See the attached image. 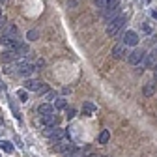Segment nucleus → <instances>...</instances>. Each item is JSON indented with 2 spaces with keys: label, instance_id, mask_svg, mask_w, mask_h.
Returning <instances> with one entry per match:
<instances>
[{
  "label": "nucleus",
  "instance_id": "nucleus-1",
  "mask_svg": "<svg viewBox=\"0 0 157 157\" xmlns=\"http://www.w3.org/2000/svg\"><path fill=\"white\" fill-rule=\"evenodd\" d=\"M17 41H19V30H17V26L15 25H6L4 30H2V36H0V43H2L4 47L13 49Z\"/></svg>",
  "mask_w": 157,
  "mask_h": 157
},
{
  "label": "nucleus",
  "instance_id": "nucleus-2",
  "mask_svg": "<svg viewBox=\"0 0 157 157\" xmlns=\"http://www.w3.org/2000/svg\"><path fill=\"white\" fill-rule=\"evenodd\" d=\"M127 23V15L125 13H120V15H116L114 19H110L109 25H107V34L109 36H116L118 32H120Z\"/></svg>",
  "mask_w": 157,
  "mask_h": 157
},
{
  "label": "nucleus",
  "instance_id": "nucleus-3",
  "mask_svg": "<svg viewBox=\"0 0 157 157\" xmlns=\"http://www.w3.org/2000/svg\"><path fill=\"white\" fill-rule=\"evenodd\" d=\"M43 135L47 136V139H51L52 142L54 140H62V139H66V136H69L66 129H60V127H56V125H47L45 131H43Z\"/></svg>",
  "mask_w": 157,
  "mask_h": 157
},
{
  "label": "nucleus",
  "instance_id": "nucleus-4",
  "mask_svg": "<svg viewBox=\"0 0 157 157\" xmlns=\"http://www.w3.org/2000/svg\"><path fill=\"white\" fill-rule=\"evenodd\" d=\"M13 73H17V75H21V77H28L30 73H34L36 71V64H30V62H19V64H15L13 66Z\"/></svg>",
  "mask_w": 157,
  "mask_h": 157
},
{
  "label": "nucleus",
  "instance_id": "nucleus-5",
  "mask_svg": "<svg viewBox=\"0 0 157 157\" xmlns=\"http://www.w3.org/2000/svg\"><path fill=\"white\" fill-rule=\"evenodd\" d=\"M25 88L26 90H32V92H41V94L49 92L47 84H43L41 81H36V78H26V81H25Z\"/></svg>",
  "mask_w": 157,
  "mask_h": 157
},
{
  "label": "nucleus",
  "instance_id": "nucleus-6",
  "mask_svg": "<svg viewBox=\"0 0 157 157\" xmlns=\"http://www.w3.org/2000/svg\"><path fill=\"white\" fill-rule=\"evenodd\" d=\"M75 150V146L71 144V142H62V140H54V144H52V151H56V153H71Z\"/></svg>",
  "mask_w": 157,
  "mask_h": 157
},
{
  "label": "nucleus",
  "instance_id": "nucleus-7",
  "mask_svg": "<svg viewBox=\"0 0 157 157\" xmlns=\"http://www.w3.org/2000/svg\"><path fill=\"white\" fill-rule=\"evenodd\" d=\"M136 43H139V36H136V32H133V30H127L125 34H124V45L127 47H135Z\"/></svg>",
  "mask_w": 157,
  "mask_h": 157
},
{
  "label": "nucleus",
  "instance_id": "nucleus-8",
  "mask_svg": "<svg viewBox=\"0 0 157 157\" xmlns=\"http://www.w3.org/2000/svg\"><path fill=\"white\" fill-rule=\"evenodd\" d=\"M142 58H144V52H142V51H133V52H129V56H127V62H129L131 66H139V64L142 62Z\"/></svg>",
  "mask_w": 157,
  "mask_h": 157
},
{
  "label": "nucleus",
  "instance_id": "nucleus-9",
  "mask_svg": "<svg viewBox=\"0 0 157 157\" xmlns=\"http://www.w3.org/2000/svg\"><path fill=\"white\" fill-rule=\"evenodd\" d=\"M142 60H144V66H146V67H153V66L157 64V47H153V49L148 52V56L142 58Z\"/></svg>",
  "mask_w": 157,
  "mask_h": 157
},
{
  "label": "nucleus",
  "instance_id": "nucleus-10",
  "mask_svg": "<svg viewBox=\"0 0 157 157\" xmlns=\"http://www.w3.org/2000/svg\"><path fill=\"white\" fill-rule=\"evenodd\" d=\"M58 122H60V120H58V116L54 114V112H49V114H43L41 116V124L47 127V125H58Z\"/></svg>",
  "mask_w": 157,
  "mask_h": 157
},
{
  "label": "nucleus",
  "instance_id": "nucleus-11",
  "mask_svg": "<svg viewBox=\"0 0 157 157\" xmlns=\"http://www.w3.org/2000/svg\"><path fill=\"white\" fill-rule=\"evenodd\" d=\"M124 54H125V45L124 43H116L112 47V58L120 60V58H124Z\"/></svg>",
  "mask_w": 157,
  "mask_h": 157
},
{
  "label": "nucleus",
  "instance_id": "nucleus-12",
  "mask_svg": "<svg viewBox=\"0 0 157 157\" xmlns=\"http://www.w3.org/2000/svg\"><path fill=\"white\" fill-rule=\"evenodd\" d=\"M155 88H157V84H155V81H151V82H148V84H144V88H142V94H144L146 97H150V95H153V92H155Z\"/></svg>",
  "mask_w": 157,
  "mask_h": 157
},
{
  "label": "nucleus",
  "instance_id": "nucleus-13",
  "mask_svg": "<svg viewBox=\"0 0 157 157\" xmlns=\"http://www.w3.org/2000/svg\"><path fill=\"white\" fill-rule=\"evenodd\" d=\"M66 157H88V148H82V150H73L71 153H67Z\"/></svg>",
  "mask_w": 157,
  "mask_h": 157
},
{
  "label": "nucleus",
  "instance_id": "nucleus-14",
  "mask_svg": "<svg viewBox=\"0 0 157 157\" xmlns=\"http://www.w3.org/2000/svg\"><path fill=\"white\" fill-rule=\"evenodd\" d=\"M49 112H52V105L51 103H41V105H39L37 107V114H49Z\"/></svg>",
  "mask_w": 157,
  "mask_h": 157
},
{
  "label": "nucleus",
  "instance_id": "nucleus-15",
  "mask_svg": "<svg viewBox=\"0 0 157 157\" xmlns=\"http://www.w3.org/2000/svg\"><path fill=\"white\" fill-rule=\"evenodd\" d=\"M82 112H84L86 116H92V114L95 112V105H94V103H84V105H82Z\"/></svg>",
  "mask_w": 157,
  "mask_h": 157
},
{
  "label": "nucleus",
  "instance_id": "nucleus-16",
  "mask_svg": "<svg viewBox=\"0 0 157 157\" xmlns=\"http://www.w3.org/2000/svg\"><path fill=\"white\" fill-rule=\"evenodd\" d=\"M109 139H110V135H109V131H107V129H105V131H101V133H99V136H97L99 144H107V142H109Z\"/></svg>",
  "mask_w": 157,
  "mask_h": 157
},
{
  "label": "nucleus",
  "instance_id": "nucleus-17",
  "mask_svg": "<svg viewBox=\"0 0 157 157\" xmlns=\"http://www.w3.org/2000/svg\"><path fill=\"white\" fill-rule=\"evenodd\" d=\"M0 148H2L6 153H11V151H13V144H11L10 140H2V142H0Z\"/></svg>",
  "mask_w": 157,
  "mask_h": 157
},
{
  "label": "nucleus",
  "instance_id": "nucleus-18",
  "mask_svg": "<svg viewBox=\"0 0 157 157\" xmlns=\"http://www.w3.org/2000/svg\"><path fill=\"white\" fill-rule=\"evenodd\" d=\"M8 103H10V109L13 110V114H15V118H17V120H21V112H19V109H17V105L13 103V99H11V97H10V99H8Z\"/></svg>",
  "mask_w": 157,
  "mask_h": 157
},
{
  "label": "nucleus",
  "instance_id": "nucleus-19",
  "mask_svg": "<svg viewBox=\"0 0 157 157\" xmlns=\"http://www.w3.org/2000/svg\"><path fill=\"white\" fill-rule=\"evenodd\" d=\"M54 107H56V109H66V107H67V101H66V99H56V101H54Z\"/></svg>",
  "mask_w": 157,
  "mask_h": 157
},
{
  "label": "nucleus",
  "instance_id": "nucleus-20",
  "mask_svg": "<svg viewBox=\"0 0 157 157\" xmlns=\"http://www.w3.org/2000/svg\"><path fill=\"white\" fill-rule=\"evenodd\" d=\"M17 95H19V99H21L23 103H26V101H28V94H26L25 90H19V92H17Z\"/></svg>",
  "mask_w": 157,
  "mask_h": 157
},
{
  "label": "nucleus",
  "instance_id": "nucleus-21",
  "mask_svg": "<svg viewBox=\"0 0 157 157\" xmlns=\"http://www.w3.org/2000/svg\"><path fill=\"white\" fill-rule=\"evenodd\" d=\"M75 114H77V110H75V109H67V107H66V118H67V120H73Z\"/></svg>",
  "mask_w": 157,
  "mask_h": 157
},
{
  "label": "nucleus",
  "instance_id": "nucleus-22",
  "mask_svg": "<svg viewBox=\"0 0 157 157\" xmlns=\"http://www.w3.org/2000/svg\"><path fill=\"white\" fill-rule=\"evenodd\" d=\"M140 30H142L144 34H151V32H153V30H151V26H150L148 23H142V25H140Z\"/></svg>",
  "mask_w": 157,
  "mask_h": 157
},
{
  "label": "nucleus",
  "instance_id": "nucleus-23",
  "mask_svg": "<svg viewBox=\"0 0 157 157\" xmlns=\"http://www.w3.org/2000/svg\"><path fill=\"white\" fill-rule=\"evenodd\" d=\"M107 2H109V0H94V4H95L97 8H101V10L105 8V4H107Z\"/></svg>",
  "mask_w": 157,
  "mask_h": 157
},
{
  "label": "nucleus",
  "instance_id": "nucleus-24",
  "mask_svg": "<svg viewBox=\"0 0 157 157\" xmlns=\"http://www.w3.org/2000/svg\"><path fill=\"white\" fill-rule=\"evenodd\" d=\"M36 37H37V32H36V30H30V32H28V39H32V41H34Z\"/></svg>",
  "mask_w": 157,
  "mask_h": 157
},
{
  "label": "nucleus",
  "instance_id": "nucleus-25",
  "mask_svg": "<svg viewBox=\"0 0 157 157\" xmlns=\"http://www.w3.org/2000/svg\"><path fill=\"white\" fill-rule=\"evenodd\" d=\"M4 26H6V21H4L2 17H0V30H4Z\"/></svg>",
  "mask_w": 157,
  "mask_h": 157
},
{
  "label": "nucleus",
  "instance_id": "nucleus-26",
  "mask_svg": "<svg viewBox=\"0 0 157 157\" xmlns=\"http://www.w3.org/2000/svg\"><path fill=\"white\" fill-rule=\"evenodd\" d=\"M47 99H49V101H51V99H56V94H49V95H47Z\"/></svg>",
  "mask_w": 157,
  "mask_h": 157
},
{
  "label": "nucleus",
  "instance_id": "nucleus-27",
  "mask_svg": "<svg viewBox=\"0 0 157 157\" xmlns=\"http://www.w3.org/2000/svg\"><path fill=\"white\" fill-rule=\"evenodd\" d=\"M153 17H155V19H157V10H155V11H153Z\"/></svg>",
  "mask_w": 157,
  "mask_h": 157
},
{
  "label": "nucleus",
  "instance_id": "nucleus-28",
  "mask_svg": "<svg viewBox=\"0 0 157 157\" xmlns=\"http://www.w3.org/2000/svg\"><path fill=\"white\" fill-rule=\"evenodd\" d=\"M0 17H2V11H0Z\"/></svg>",
  "mask_w": 157,
  "mask_h": 157
}]
</instances>
